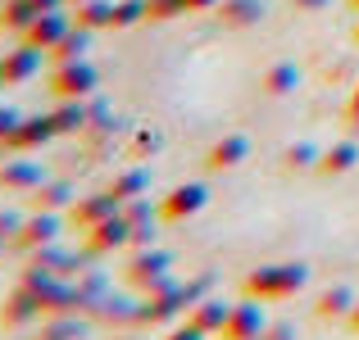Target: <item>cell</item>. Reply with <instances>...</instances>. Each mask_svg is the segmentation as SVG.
Instances as JSON below:
<instances>
[{"label": "cell", "instance_id": "obj_27", "mask_svg": "<svg viewBox=\"0 0 359 340\" xmlns=\"http://www.w3.org/2000/svg\"><path fill=\"white\" fill-rule=\"evenodd\" d=\"M109 191H114L118 204L137 200V195H150V173H146V168H123V173H114Z\"/></svg>", "mask_w": 359, "mask_h": 340}, {"label": "cell", "instance_id": "obj_34", "mask_svg": "<svg viewBox=\"0 0 359 340\" xmlns=\"http://www.w3.org/2000/svg\"><path fill=\"white\" fill-rule=\"evenodd\" d=\"M150 5V23H173L177 14H191L187 0H146Z\"/></svg>", "mask_w": 359, "mask_h": 340}, {"label": "cell", "instance_id": "obj_12", "mask_svg": "<svg viewBox=\"0 0 359 340\" xmlns=\"http://www.w3.org/2000/svg\"><path fill=\"white\" fill-rule=\"evenodd\" d=\"M73 27V18L64 14V9H46V14H36V23L23 32L27 45H36V50H55V45L64 41V32Z\"/></svg>", "mask_w": 359, "mask_h": 340}, {"label": "cell", "instance_id": "obj_15", "mask_svg": "<svg viewBox=\"0 0 359 340\" xmlns=\"http://www.w3.org/2000/svg\"><path fill=\"white\" fill-rule=\"evenodd\" d=\"M250 159V136H241V132H228L223 141H214L210 155H205V168H214V173H223V168H237Z\"/></svg>", "mask_w": 359, "mask_h": 340}, {"label": "cell", "instance_id": "obj_50", "mask_svg": "<svg viewBox=\"0 0 359 340\" xmlns=\"http://www.w3.org/2000/svg\"><path fill=\"white\" fill-rule=\"evenodd\" d=\"M255 340H269V336H255Z\"/></svg>", "mask_w": 359, "mask_h": 340}, {"label": "cell", "instance_id": "obj_2", "mask_svg": "<svg viewBox=\"0 0 359 340\" xmlns=\"http://www.w3.org/2000/svg\"><path fill=\"white\" fill-rule=\"evenodd\" d=\"M23 281L41 295L46 318H69V313H82V309H87V304H82V290L69 286L64 277H50V272H32V268H27Z\"/></svg>", "mask_w": 359, "mask_h": 340}, {"label": "cell", "instance_id": "obj_18", "mask_svg": "<svg viewBox=\"0 0 359 340\" xmlns=\"http://www.w3.org/2000/svg\"><path fill=\"white\" fill-rule=\"evenodd\" d=\"M228 313H232V304H223V295H205V299H196V304H191V323L201 327L205 336H223Z\"/></svg>", "mask_w": 359, "mask_h": 340}, {"label": "cell", "instance_id": "obj_19", "mask_svg": "<svg viewBox=\"0 0 359 340\" xmlns=\"http://www.w3.org/2000/svg\"><path fill=\"white\" fill-rule=\"evenodd\" d=\"M355 304H359V299H355V290H351V286H327L323 295H318L314 313L323 318V323H341V318H346V323H351Z\"/></svg>", "mask_w": 359, "mask_h": 340}, {"label": "cell", "instance_id": "obj_5", "mask_svg": "<svg viewBox=\"0 0 359 340\" xmlns=\"http://www.w3.org/2000/svg\"><path fill=\"white\" fill-rule=\"evenodd\" d=\"M187 309H191V295H187V286H168V290H155V295H141V313H137V323H146V327H164V323H177Z\"/></svg>", "mask_w": 359, "mask_h": 340}, {"label": "cell", "instance_id": "obj_37", "mask_svg": "<svg viewBox=\"0 0 359 340\" xmlns=\"http://www.w3.org/2000/svg\"><path fill=\"white\" fill-rule=\"evenodd\" d=\"M155 227L159 222H137V227H132V245H137V250H146V245H155Z\"/></svg>", "mask_w": 359, "mask_h": 340}, {"label": "cell", "instance_id": "obj_24", "mask_svg": "<svg viewBox=\"0 0 359 340\" xmlns=\"http://www.w3.org/2000/svg\"><path fill=\"white\" fill-rule=\"evenodd\" d=\"M355 164H359V146H355V141H337V146L323 150V159H318V173L341 177V173H351Z\"/></svg>", "mask_w": 359, "mask_h": 340}, {"label": "cell", "instance_id": "obj_44", "mask_svg": "<svg viewBox=\"0 0 359 340\" xmlns=\"http://www.w3.org/2000/svg\"><path fill=\"white\" fill-rule=\"evenodd\" d=\"M36 9H41V14L46 9H69V0H36Z\"/></svg>", "mask_w": 359, "mask_h": 340}, {"label": "cell", "instance_id": "obj_40", "mask_svg": "<svg viewBox=\"0 0 359 340\" xmlns=\"http://www.w3.org/2000/svg\"><path fill=\"white\" fill-rule=\"evenodd\" d=\"M264 336H269V340H296V327H291V323H273Z\"/></svg>", "mask_w": 359, "mask_h": 340}, {"label": "cell", "instance_id": "obj_39", "mask_svg": "<svg viewBox=\"0 0 359 340\" xmlns=\"http://www.w3.org/2000/svg\"><path fill=\"white\" fill-rule=\"evenodd\" d=\"M164 340H210V336H205V332H201V327H196V323H191V318H187V323H182V327H173V332H168Z\"/></svg>", "mask_w": 359, "mask_h": 340}, {"label": "cell", "instance_id": "obj_45", "mask_svg": "<svg viewBox=\"0 0 359 340\" xmlns=\"http://www.w3.org/2000/svg\"><path fill=\"white\" fill-rule=\"evenodd\" d=\"M351 327H355V332H359V304H355V313H351Z\"/></svg>", "mask_w": 359, "mask_h": 340}, {"label": "cell", "instance_id": "obj_42", "mask_svg": "<svg viewBox=\"0 0 359 340\" xmlns=\"http://www.w3.org/2000/svg\"><path fill=\"white\" fill-rule=\"evenodd\" d=\"M223 0H187V9H191V14H210V9H219Z\"/></svg>", "mask_w": 359, "mask_h": 340}, {"label": "cell", "instance_id": "obj_13", "mask_svg": "<svg viewBox=\"0 0 359 340\" xmlns=\"http://www.w3.org/2000/svg\"><path fill=\"white\" fill-rule=\"evenodd\" d=\"M123 245H132V222L123 218V209L114 213V218L96 222L87 232V250L91 254H114V250H123Z\"/></svg>", "mask_w": 359, "mask_h": 340}, {"label": "cell", "instance_id": "obj_48", "mask_svg": "<svg viewBox=\"0 0 359 340\" xmlns=\"http://www.w3.org/2000/svg\"><path fill=\"white\" fill-rule=\"evenodd\" d=\"M0 87H5V73H0Z\"/></svg>", "mask_w": 359, "mask_h": 340}, {"label": "cell", "instance_id": "obj_3", "mask_svg": "<svg viewBox=\"0 0 359 340\" xmlns=\"http://www.w3.org/2000/svg\"><path fill=\"white\" fill-rule=\"evenodd\" d=\"M168 268H173V259H168V254L159 250V245H146V250L132 254V263H128V281L141 290V295H155V290L177 286Z\"/></svg>", "mask_w": 359, "mask_h": 340}, {"label": "cell", "instance_id": "obj_38", "mask_svg": "<svg viewBox=\"0 0 359 340\" xmlns=\"http://www.w3.org/2000/svg\"><path fill=\"white\" fill-rule=\"evenodd\" d=\"M18 227H23V213L0 209V236H5V241H14V236H18Z\"/></svg>", "mask_w": 359, "mask_h": 340}, {"label": "cell", "instance_id": "obj_23", "mask_svg": "<svg viewBox=\"0 0 359 340\" xmlns=\"http://www.w3.org/2000/svg\"><path fill=\"white\" fill-rule=\"evenodd\" d=\"M91 36H96V32H91V27H78V23H73L69 32H64V41L55 45V50H46V55H50L55 64H69V59H87V50H91Z\"/></svg>", "mask_w": 359, "mask_h": 340}, {"label": "cell", "instance_id": "obj_17", "mask_svg": "<svg viewBox=\"0 0 359 340\" xmlns=\"http://www.w3.org/2000/svg\"><path fill=\"white\" fill-rule=\"evenodd\" d=\"M41 182H46V168L36 164V159H9V164L0 168V186H5V191H36Z\"/></svg>", "mask_w": 359, "mask_h": 340}, {"label": "cell", "instance_id": "obj_21", "mask_svg": "<svg viewBox=\"0 0 359 340\" xmlns=\"http://www.w3.org/2000/svg\"><path fill=\"white\" fill-rule=\"evenodd\" d=\"M27 268L32 272H50V277H64V272H73L78 268V259H73L69 250H60V245H41V250H32L27 254Z\"/></svg>", "mask_w": 359, "mask_h": 340}, {"label": "cell", "instance_id": "obj_10", "mask_svg": "<svg viewBox=\"0 0 359 340\" xmlns=\"http://www.w3.org/2000/svg\"><path fill=\"white\" fill-rule=\"evenodd\" d=\"M118 209H123V204L114 200V191H96V195H82V200H73V209H69V222L78 227V232H91L96 222L114 218Z\"/></svg>", "mask_w": 359, "mask_h": 340}, {"label": "cell", "instance_id": "obj_4", "mask_svg": "<svg viewBox=\"0 0 359 340\" xmlns=\"http://www.w3.org/2000/svg\"><path fill=\"white\" fill-rule=\"evenodd\" d=\"M100 87V73L91 59H69V64H55L50 73V91L60 100H91Z\"/></svg>", "mask_w": 359, "mask_h": 340}, {"label": "cell", "instance_id": "obj_22", "mask_svg": "<svg viewBox=\"0 0 359 340\" xmlns=\"http://www.w3.org/2000/svg\"><path fill=\"white\" fill-rule=\"evenodd\" d=\"M73 200H78V191H73L69 182H41V186L32 191V209H46V213L73 209Z\"/></svg>", "mask_w": 359, "mask_h": 340}, {"label": "cell", "instance_id": "obj_36", "mask_svg": "<svg viewBox=\"0 0 359 340\" xmlns=\"http://www.w3.org/2000/svg\"><path fill=\"white\" fill-rule=\"evenodd\" d=\"M18 122H23V113L9 109V105H0V146H9V136L18 132Z\"/></svg>", "mask_w": 359, "mask_h": 340}, {"label": "cell", "instance_id": "obj_6", "mask_svg": "<svg viewBox=\"0 0 359 340\" xmlns=\"http://www.w3.org/2000/svg\"><path fill=\"white\" fill-rule=\"evenodd\" d=\"M36 318H46L41 295L23 281V286H18L14 295H5V304H0V327H5V332H23V327H32Z\"/></svg>", "mask_w": 359, "mask_h": 340}, {"label": "cell", "instance_id": "obj_35", "mask_svg": "<svg viewBox=\"0 0 359 340\" xmlns=\"http://www.w3.org/2000/svg\"><path fill=\"white\" fill-rule=\"evenodd\" d=\"M164 150V136L155 127H137L132 132V155H159Z\"/></svg>", "mask_w": 359, "mask_h": 340}, {"label": "cell", "instance_id": "obj_16", "mask_svg": "<svg viewBox=\"0 0 359 340\" xmlns=\"http://www.w3.org/2000/svg\"><path fill=\"white\" fill-rule=\"evenodd\" d=\"M55 136H60V132H55L50 113H32V118H23L18 132L9 136V150H41L46 141H55Z\"/></svg>", "mask_w": 359, "mask_h": 340}, {"label": "cell", "instance_id": "obj_1", "mask_svg": "<svg viewBox=\"0 0 359 340\" xmlns=\"http://www.w3.org/2000/svg\"><path fill=\"white\" fill-rule=\"evenodd\" d=\"M305 286H309V263H259L241 281V290L255 299H291Z\"/></svg>", "mask_w": 359, "mask_h": 340}, {"label": "cell", "instance_id": "obj_32", "mask_svg": "<svg viewBox=\"0 0 359 340\" xmlns=\"http://www.w3.org/2000/svg\"><path fill=\"white\" fill-rule=\"evenodd\" d=\"M150 18V5L146 0H114V32H123V27H137Z\"/></svg>", "mask_w": 359, "mask_h": 340}, {"label": "cell", "instance_id": "obj_20", "mask_svg": "<svg viewBox=\"0 0 359 340\" xmlns=\"http://www.w3.org/2000/svg\"><path fill=\"white\" fill-rule=\"evenodd\" d=\"M50 122H55V132H60V136L91 132V109H87V100H60V109L50 113Z\"/></svg>", "mask_w": 359, "mask_h": 340}, {"label": "cell", "instance_id": "obj_25", "mask_svg": "<svg viewBox=\"0 0 359 340\" xmlns=\"http://www.w3.org/2000/svg\"><path fill=\"white\" fill-rule=\"evenodd\" d=\"M36 14H41L36 0H0V27H9V32H18V36L36 23Z\"/></svg>", "mask_w": 359, "mask_h": 340}, {"label": "cell", "instance_id": "obj_8", "mask_svg": "<svg viewBox=\"0 0 359 340\" xmlns=\"http://www.w3.org/2000/svg\"><path fill=\"white\" fill-rule=\"evenodd\" d=\"M269 332V318H264V299L245 295L241 304H232L228 327H223V340H255Z\"/></svg>", "mask_w": 359, "mask_h": 340}, {"label": "cell", "instance_id": "obj_47", "mask_svg": "<svg viewBox=\"0 0 359 340\" xmlns=\"http://www.w3.org/2000/svg\"><path fill=\"white\" fill-rule=\"evenodd\" d=\"M355 45H359V23H355Z\"/></svg>", "mask_w": 359, "mask_h": 340}, {"label": "cell", "instance_id": "obj_11", "mask_svg": "<svg viewBox=\"0 0 359 340\" xmlns=\"http://www.w3.org/2000/svg\"><path fill=\"white\" fill-rule=\"evenodd\" d=\"M41 55H46V50H36V45H27V41L0 55V73H5V87H23V82H32L36 73H41Z\"/></svg>", "mask_w": 359, "mask_h": 340}, {"label": "cell", "instance_id": "obj_31", "mask_svg": "<svg viewBox=\"0 0 359 340\" xmlns=\"http://www.w3.org/2000/svg\"><path fill=\"white\" fill-rule=\"evenodd\" d=\"M318 159H323V150H318L314 141H296V146H287L282 164H287L291 173H305V168H318Z\"/></svg>", "mask_w": 359, "mask_h": 340}, {"label": "cell", "instance_id": "obj_33", "mask_svg": "<svg viewBox=\"0 0 359 340\" xmlns=\"http://www.w3.org/2000/svg\"><path fill=\"white\" fill-rule=\"evenodd\" d=\"M123 218H128L132 227H137V222H159V209L150 204V195H137V200L123 204Z\"/></svg>", "mask_w": 359, "mask_h": 340}, {"label": "cell", "instance_id": "obj_9", "mask_svg": "<svg viewBox=\"0 0 359 340\" xmlns=\"http://www.w3.org/2000/svg\"><path fill=\"white\" fill-rule=\"evenodd\" d=\"M50 241H60V213H46V209H32L23 218V227H18V236L9 245H18L23 254H32V250H41V245H50Z\"/></svg>", "mask_w": 359, "mask_h": 340}, {"label": "cell", "instance_id": "obj_49", "mask_svg": "<svg viewBox=\"0 0 359 340\" xmlns=\"http://www.w3.org/2000/svg\"><path fill=\"white\" fill-rule=\"evenodd\" d=\"M69 5H82V0H69Z\"/></svg>", "mask_w": 359, "mask_h": 340}, {"label": "cell", "instance_id": "obj_14", "mask_svg": "<svg viewBox=\"0 0 359 340\" xmlns=\"http://www.w3.org/2000/svg\"><path fill=\"white\" fill-rule=\"evenodd\" d=\"M141 313V299H128V295H114V290H105V295L91 304V318L105 327H132Z\"/></svg>", "mask_w": 359, "mask_h": 340}, {"label": "cell", "instance_id": "obj_28", "mask_svg": "<svg viewBox=\"0 0 359 340\" xmlns=\"http://www.w3.org/2000/svg\"><path fill=\"white\" fill-rule=\"evenodd\" d=\"M219 18H223V27H255L264 18V0H223Z\"/></svg>", "mask_w": 359, "mask_h": 340}, {"label": "cell", "instance_id": "obj_43", "mask_svg": "<svg viewBox=\"0 0 359 340\" xmlns=\"http://www.w3.org/2000/svg\"><path fill=\"white\" fill-rule=\"evenodd\" d=\"M346 118H351V127H359V82H355V96H351V105H346Z\"/></svg>", "mask_w": 359, "mask_h": 340}, {"label": "cell", "instance_id": "obj_46", "mask_svg": "<svg viewBox=\"0 0 359 340\" xmlns=\"http://www.w3.org/2000/svg\"><path fill=\"white\" fill-rule=\"evenodd\" d=\"M5 245H9V241H5V236H0V259H5Z\"/></svg>", "mask_w": 359, "mask_h": 340}, {"label": "cell", "instance_id": "obj_29", "mask_svg": "<svg viewBox=\"0 0 359 340\" xmlns=\"http://www.w3.org/2000/svg\"><path fill=\"white\" fill-rule=\"evenodd\" d=\"M259 87L269 91V96H291V91L300 87V69L282 59V64H273V69L264 73V82H259Z\"/></svg>", "mask_w": 359, "mask_h": 340}, {"label": "cell", "instance_id": "obj_41", "mask_svg": "<svg viewBox=\"0 0 359 340\" xmlns=\"http://www.w3.org/2000/svg\"><path fill=\"white\" fill-rule=\"evenodd\" d=\"M296 5V14H318V9H327L332 0H291Z\"/></svg>", "mask_w": 359, "mask_h": 340}, {"label": "cell", "instance_id": "obj_7", "mask_svg": "<svg viewBox=\"0 0 359 340\" xmlns=\"http://www.w3.org/2000/svg\"><path fill=\"white\" fill-rule=\"evenodd\" d=\"M205 204H210L205 182H182V186H173V191L164 195V204H159V218H164V222H187V218H196Z\"/></svg>", "mask_w": 359, "mask_h": 340}, {"label": "cell", "instance_id": "obj_30", "mask_svg": "<svg viewBox=\"0 0 359 340\" xmlns=\"http://www.w3.org/2000/svg\"><path fill=\"white\" fill-rule=\"evenodd\" d=\"M36 340H87V323H82L78 313H69V318H50V323H41Z\"/></svg>", "mask_w": 359, "mask_h": 340}, {"label": "cell", "instance_id": "obj_51", "mask_svg": "<svg viewBox=\"0 0 359 340\" xmlns=\"http://www.w3.org/2000/svg\"><path fill=\"white\" fill-rule=\"evenodd\" d=\"M351 5H355V9H359V0H351Z\"/></svg>", "mask_w": 359, "mask_h": 340}, {"label": "cell", "instance_id": "obj_26", "mask_svg": "<svg viewBox=\"0 0 359 340\" xmlns=\"http://www.w3.org/2000/svg\"><path fill=\"white\" fill-rule=\"evenodd\" d=\"M73 23L91 27V32L114 27V0H82V5H73Z\"/></svg>", "mask_w": 359, "mask_h": 340}]
</instances>
